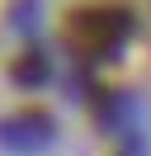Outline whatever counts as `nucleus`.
<instances>
[{"mask_svg":"<svg viewBox=\"0 0 151 156\" xmlns=\"http://www.w3.org/2000/svg\"><path fill=\"white\" fill-rule=\"evenodd\" d=\"M66 33H71V43L85 57L113 52L128 38V10H118V5H85V10H76L66 19Z\"/></svg>","mask_w":151,"mask_h":156,"instance_id":"nucleus-1","label":"nucleus"}]
</instances>
